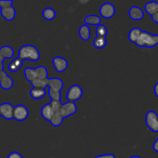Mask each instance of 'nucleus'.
<instances>
[{
	"instance_id": "f257e3e1",
	"label": "nucleus",
	"mask_w": 158,
	"mask_h": 158,
	"mask_svg": "<svg viewBox=\"0 0 158 158\" xmlns=\"http://www.w3.org/2000/svg\"><path fill=\"white\" fill-rule=\"evenodd\" d=\"M46 87L49 86V97L51 100L61 101V90L63 88V80L58 77L46 78L45 80Z\"/></svg>"
},
{
	"instance_id": "72a5a7b5",
	"label": "nucleus",
	"mask_w": 158,
	"mask_h": 158,
	"mask_svg": "<svg viewBox=\"0 0 158 158\" xmlns=\"http://www.w3.org/2000/svg\"><path fill=\"white\" fill-rule=\"evenodd\" d=\"M0 117H1V115H0Z\"/></svg>"
},
{
	"instance_id": "f3484780",
	"label": "nucleus",
	"mask_w": 158,
	"mask_h": 158,
	"mask_svg": "<svg viewBox=\"0 0 158 158\" xmlns=\"http://www.w3.org/2000/svg\"><path fill=\"white\" fill-rule=\"evenodd\" d=\"M23 61L19 57L16 58H14L12 61L9 63V66H8V69L10 72L15 73L17 72L18 70H19L21 69V67L23 66Z\"/></svg>"
},
{
	"instance_id": "c756f323",
	"label": "nucleus",
	"mask_w": 158,
	"mask_h": 158,
	"mask_svg": "<svg viewBox=\"0 0 158 158\" xmlns=\"http://www.w3.org/2000/svg\"><path fill=\"white\" fill-rule=\"evenodd\" d=\"M153 149H154V151H155V152L158 153V138L156 139L154 144H153Z\"/></svg>"
},
{
	"instance_id": "6e6552de",
	"label": "nucleus",
	"mask_w": 158,
	"mask_h": 158,
	"mask_svg": "<svg viewBox=\"0 0 158 158\" xmlns=\"http://www.w3.org/2000/svg\"><path fill=\"white\" fill-rule=\"evenodd\" d=\"M77 106L75 103L73 102H69L65 103H62L61 106H60V115L62 116L63 119L69 117L70 116L73 115L77 113Z\"/></svg>"
},
{
	"instance_id": "aec40b11",
	"label": "nucleus",
	"mask_w": 158,
	"mask_h": 158,
	"mask_svg": "<svg viewBox=\"0 0 158 158\" xmlns=\"http://www.w3.org/2000/svg\"><path fill=\"white\" fill-rule=\"evenodd\" d=\"M79 35L83 41H87L90 38V29L87 25H82L79 29Z\"/></svg>"
},
{
	"instance_id": "2eb2a0df",
	"label": "nucleus",
	"mask_w": 158,
	"mask_h": 158,
	"mask_svg": "<svg viewBox=\"0 0 158 158\" xmlns=\"http://www.w3.org/2000/svg\"><path fill=\"white\" fill-rule=\"evenodd\" d=\"M1 15L3 19H5L7 21H12L15 19L16 15V11L13 6H9V7L1 9Z\"/></svg>"
},
{
	"instance_id": "ddd939ff",
	"label": "nucleus",
	"mask_w": 158,
	"mask_h": 158,
	"mask_svg": "<svg viewBox=\"0 0 158 158\" xmlns=\"http://www.w3.org/2000/svg\"><path fill=\"white\" fill-rule=\"evenodd\" d=\"M40 113H41V115L43 117V119H45V120L49 122L54 114L53 106L51 104V103H46V104H45L42 107L41 112Z\"/></svg>"
},
{
	"instance_id": "5701e85b",
	"label": "nucleus",
	"mask_w": 158,
	"mask_h": 158,
	"mask_svg": "<svg viewBox=\"0 0 158 158\" xmlns=\"http://www.w3.org/2000/svg\"><path fill=\"white\" fill-rule=\"evenodd\" d=\"M43 16L47 21H51V20H53L56 18V12L55 9H52V8L47 7L43 9Z\"/></svg>"
},
{
	"instance_id": "2f4dec72",
	"label": "nucleus",
	"mask_w": 158,
	"mask_h": 158,
	"mask_svg": "<svg viewBox=\"0 0 158 158\" xmlns=\"http://www.w3.org/2000/svg\"><path fill=\"white\" fill-rule=\"evenodd\" d=\"M154 94L157 97H158V82L154 85Z\"/></svg>"
},
{
	"instance_id": "9d476101",
	"label": "nucleus",
	"mask_w": 158,
	"mask_h": 158,
	"mask_svg": "<svg viewBox=\"0 0 158 158\" xmlns=\"http://www.w3.org/2000/svg\"><path fill=\"white\" fill-rule=\"evenodd\" d=\"M0 86L5 90H9L13 86V80L4 69L0 71Z\"/></svg>"
},
{
	"instance_id": "c85d7f7f",
	"label": "nucleus",
	"mask_w": 158,
	"mask_h": 158,
	"mask_svg": "<svg viewBox=\"0 0 158 158\" xmlns=\"http://www.w3.org/2000/svg\"><path fill=\"white\" fill-rule=\"evenodd\" d=\"M4 60L5 58L0 53V71L3 70V68H4V63H3V60Z\"/></svg>"
},
{
	"instance_id": "4468645a",
	"label": "nucleus",
	"mask_w": 158,
	"mask_h": 158,
	"mask_svg": "<svg viewBox=\"0 0 158 158\" xmlns=\"http://www.w3.org/2000/svg\"><path fill=\"white\" fill-rule=\"evenodd\" d=\"M130 18L134 21H139L141 20L144 16L143 11L138 6H133L129 10Z\"/></svg>"
},
{
	"instance_id": "dca6fc26",
	"label": "nucleus",
	"mask_w": 158,
	"mask_h": 158,
	"mask_svg": "<svg viewBox=\"0 0 158 158\" xmlns=\"http://www.w3.org/2000/svg\"><path fill=\"white\" fill-rule=\"evenodd\" d=\"M46 88L33 87L29 92V95L34 100H40L46 96Z\"/></svg>"
},
{
	"instance_id": "b1692460",
	"label": "nucleus",
	"mask_w": 158,
	"mask_h": 158,
	"mask_svg": "<svg viewBox=\"0 0 158 158\" xmlns=\"http://www.w3.org/2000/svg\"><path fill=\"white\" fill-rule=\"evenodd\" d=\"M0 53L5 59H11L14 56V50L11 46H3L0 48Z\"/></svg>"
},
{
	"instance_id": "9b49d317",
	"label": "nucleus",
	"mask_w": 158,
	"mask_h": 158,
	"mask_svg": "<svg viewBox=\"0 0 158 158\" xmlns=\"http://www.w3.org/2000/svg\"><path fill=\"white\" fill-rule=\"evenodd\" d=\"M14 106L9 103H2L0 104V115L6 120L13 119Z\"/></svg>"
},
{
	"instance_id": "4be33fe9",
	"label": "nucleus",
	"mask_w": 158,
	"mask_h": 158,
	"mask_svg": "<svg viewBox=\"0 0 158 158\" xmlns=\"http://www.w3.org/2000/svg\"><path fill=\"white\" fill-rule=\"evenodd\" d=\"M106 44H107V40L106 37L96 36L93 41V46L96 49H103L106 47Z\"/></svg>"
},
{
	"instance_id": "bb28decb",
	"label": "nucleus",
	"mask_w": 158,
	"mask_h": 158,
	"mask_svg": "<svg viewBox=\"0 0 158 158\" xmlns=\"http://www.w3.org/2000/svg\"><path fill=\"white\" fill-rule=\"evenodd\" d=\"M7 158H23V156L21 155V154L17 151H13V152L10 153L8 156Z\"/></svg>"
},
{
	"instance_id": "412c9836",
	"label": "nucleus",
	"mask_w": 158,
	"mask_h": 158,
	"mask_svg": "<svg viewBox=\"0 0 158 158\" xmlns=\"http://www.w3.org/2000/svg\"><path fill=\"white\" fill-rule=\"evenodd\" d=\"M144 10L149 15H153L158 12V2L155 1L149 2L144 6Z\"/></svg>"
},
{
	"instance_id": "473e14b6",
	"label": "nucleus",
	"mask_w": 158,
	"mask_h": 158,
	"mask_svg": "<svg viewBox=\"0 0 158 158\" xmlns=\"http://www.w3.org/2000/svg\"><path fill=\"white\" fill-rule=\"evenodd\" d=\"M130 158H141V157H140L139 156H132V157H131Z\"/></svg>"
},
{
	"instance_id": "7c9ffc66",
	"label": "nucleus",
	"mask_w": 158,
	"mask_h": 158,
	"mask_svg": "<svg viewBox=\"0 0 158 158\" xmlns=\"http://www.w3.org/2000/svg\"><path fill=\"white\" fill-rule=\"evenodd\" d=\"M151 19H152L153 22H154L155 23H158V12L157 13L154 14L153 15H151Z\"/></svg>"
},
{
	"instance_id": "7ed1b4c3",
	"label": "nucleus",
	"mask_w": 158,
	"mask_h": 158,
	"mask_svg": "<svg viewBox=\"0 0 158 158\" xmlns=\"http://www.w3.org/2000/svg\"><path fill=\"white\" fill-rule=\"evenodd\" d=\"M24 75L29 82L34 80H44L48 77V71L44 66H39L35 68L27 67L24 69Z\"/></svg>"
},
{
	"instance_id": "f03ea898",
	"label": "nucleus",
	"mask_w": 158,
	"mask_h": 158,
	"mask_svg": "<svg viewBox=\"0 0 158 158\" xmlns=\"http://www.w3.org/2000/svg\"><path fill=\"white\" fill-rule=\"evenodd\" d=\"M19 58L23 61L29 60V61H38L40 58V52L39 49L33 45H24L19 49Z\"/></svg>"
},
{
	"instance_id": "20e7f679",
	"label": "nucleus",
	"mask_w": 158,
	"mask_h": 158,
	"mask_svg": "<svg viewBox=\"0 0 158 158\" xmlns=\"http://www.w3.org/2000/svg\"><path fill=\"white\" fill-rule=\"evenodd\" d=\"M135 44L139 47H155L158 45V35L146 31H142L140 37L137 40Z\"/></svg>"
},
{
	"instance_id": "1a4fd4ad",
	"label": "nucleus",
	"mask_w": 158,
	"mask_h": 158,
	"mask_svg": "<svg viewBox=\"0 0 158 158\" xmlns=\"http://www.w3.org/2000/svg\"><path fill=\"white\" fill-rule=\"evenodd\" d=\"M99 12H100V16L103 17V19H109L114 17V15H115V6L110 2H105L101 5Z\"/></svg>"
},
{
	"instance_id": "39448f33",
	"label": "nucleus",
	"mask_w": 158,
	"mask_h": 158,
	"mask_svg": "<svg viewBox=\"0 0 158 158\" xmlns=\"http://www.w3.org/2000/svg\"><path fill=\"white\" fill-rule=\"evenodd\" d=\"M145 122L150 131L158 133V115L157 113L152 110L148 111L145 117Z\"/></svg>"
},
{
	"instance_id": "a878e982",
	"label": "nucleus",
	"mask_w": 158,
	"mask_h": 158,
	"mask_svg": "<svg viewBox=\"0 0 158 158\" xmlns=\"http://www.w3.org/2000/svg\"><path fill=\"white\" fill-rule=\"evenodd\" d=\"M12 3H13L12 0H0V8L4 9V8L12 6Z\"/></svg>"
},
{
	"instance_id": "393cba45",
	"label": "nucleus",
	"mask_w": 158,
	"mask_h": 158,
	"mask_svg": "<svg viewBox=\"0 0 158 158\" xmlns=\"http://www.w3.org/2000/svg\"><path fill=\"white\" fill-rule=\"evenodd\" d=\"M95 32L97 36L106 37V35H107V29H106L104 25H99L96 28Z\"/></svg>"
},
{
	"instance_id": "423d86ee",
	"label": "nucleus",
	"mask_w": 158,
	"mask_h": 158,
	"mask_svg": "<svg viewBox=\"0 0 158 158\" xmlns=\"http://www.w3.org/2000/svg\"><path fill=\"white\" fill-rule=\"evenodd\" d=\"M83 90L80 85L74 84L71 86L69 88L66 94V97L68 99L69 102H73L75 103L76 101L80 100L83 97Z\"/></svg>"
},
{
	"instance_id": "f8f14e48",
	"label": "nucleus",
	"mask_w": 158,
	"mask_h": 158,
	"mask_svg": "<svg viewBox=\"0 0 158 158\" xmlns=\"http://www.w3.org/2000/svg\"><path fill=\"white\" fill-rule=\"evenodd\" d=\"M52 65L56 72L63 73L68 68V61L61 56H56L52 59Z\"/></svg>"
},
{
	"instance_id": "cd10ccee",
	"label": "nucleus",
	"mask_w": 158,
	"mask_h": 158,
	"mask_svg": "<svg viewBox=\"0 0 158 158\" xmlns=\"http://www.w3.org/2000/svg\"><path fill=\"white\" fill-rule=\"evenodd\" d=\"M95 158H115V156L114 154H101V155H99Z\"/></svg>"
},
{
	"instance_id": "a211bd4d",
	"label": "nucleus",
	"mask_w": 158,
	"mask_h": 158,
	"mask_svg": "<svg viewBox=\"0 0 158 158\" xmlns=\"http://www.w3.org/2000/svg\"><path fill=\"white\" fill-rule=\"evenodd\" d=\"M83 22L86 25H92V26H98L101 23V18L97 15H89L85 17Z\"/></svg>"
},
{
	"instance_id": "0eeeda50",
	"label": "nucleus",
	"mask_w": 158,
	"mask_h": 158,
	"mask_svg": "<svg viewBox=\"0 0 158 158\" xmlns=\"http://www.w3.org/2000/svg\"><path fill=\"white\" fill-rule=\"evenodd\" d=\"M29 114V110L24 105L19 104L14 106L13 119H15L16 121H24V120H26L28 118Z\"/></svg>"
},
{
	"instance_id": "6ab92c4d",
	"label": "nucleus",
	"mask_w": 158,
	"mask_h": 158,
	"mask_svg": "<svg viewBox=\"0 0 158 158\" xmlns=\"http://www.w3.org/2000/svg\"><path fill=\"white\" fill-rule=\"evenodd\" d=\"M142 31L143 30L139 27L132 28V29L130 30L129 34H128V40H129V41L135 44L137 40H138V38L140 37Z\"/></svg>"
}]
</instances>
